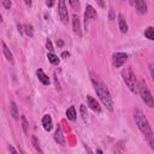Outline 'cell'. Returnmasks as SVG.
Returning a JSON list of instances; mask_svg holds the SVG:
<instances>
[{
  "label": "cell",
  "mask_w": 154,
  "mask_h": 154,
  "mask_svg": "<svg viewBox=\"0 0 154 154\" xmlns=\"http://www.w3.org/2000/svg\"><path fill=\"white\" fill-rule=\"evenodd\" d=\"M42 125H43V129L46 131H51L52 128H53V122H52V117L49 114H46L43 116L42 118Z\"/></svg>",
  "instance_id": "cell-11"
},
{
  "label": "cell",
  "mask_w": 154,
  "mask_h": 154,
  "mask_svg": "<svg viewBox=\"0 0 154 154\" xmlns=\"http://www.w3.org/2000/svg\"><path fill=\"white\" fill-rule=\"evenodd\" d=\"M69 55H70L69 52H63V53H61V58H66V57H69Z\"/></svg>",
  "instance_id": "cell-32"
},
{
  "label": "cell",
  "mask_w": 154,
  "mask_h": 154,
  "mask_svg": "<svg viewBox=\"0 0 154 154\" xmlns=\"http://www.w3.org/2000/svg\"><path fill=\"white\" fill-rule=\"evenodd\" d=\"M148 143H149V146H150V148L154 150V138H152V140H149L148 141Z\"/></svg>",
  "instance_id": "cell-31"
},
{
  "label": "cell",
  "mask_w": 154,
  "mask_h": 154,
  "mask_svg": "<svg viewBox=\"0 0 154 154\" xmlns=\"http://www.w3.org/2000/svg\"><path fill=\"white\" fill-rule=\"evenodd\" d=\"M134 118H135V123H136L138 130L144 135L147 141L152 140L153 138V131L150 129V125H149V122H148L147 117L140 109H135L134 111Z\"/></svg>",
  "instance_id": "cell-1"
},
{
  "label": "cell",
  "mask_w": 154,
  "mask_h": 154,
  "mask_svg": "<svg viewBox=\"0 0 154 154\" xmlns=\"http://www.w3.org/2000/svg\"><path fill=\"white\" fill-rule=\"evenodd\" d=\"M96 1V4L101 7V8H105V1L103 0H95Z\"/></svg>",
  "instance_id": "cell-28"
},
{
  "label": "cell",
  "mask_w": 154,
  "mask_h": 154,
  "mask_svg": "<svg viewBox=\"0 0 154 154\" xmlns=\"http://www.w3.org/2000/svg\"><path fill=\"white\" fill-rule=\"evenodd\" d=\"M8 150H10V152H12V153H17V150H16L12 146H8Z\"/></svg>",
  "instance_id": "cell-33"
},
{
  "label": "cell",
  "mask_w": 154,
  "mask_h": 154,
  "mask_svg": "<svg viewBox=\"0 0 154 154\" xmlns=\"http://www.w3.org/2000/svg\"><path fill=\"white\" fill-rule=\"evenodd\" d=\"M136 1H137V0H129V4H130L131 6H135V5H136Z\"/></svg>",
  "instance_id": "cell-35"
},
{
  "label": "cell",
  "mask_w": 154,
  "mask_h": 154,
  "mask_svg": "<svg viewBox=\"0 0 154 154\" xmlns=\"http://www.w3.org/2000/svg\"><path fill=\"white\" fill-rule=\"evenodd\" d=\"M76 116H77V113H76V108H75L73 106H71V107H69V108L66 109V118H67V119L75 120V119H76Z\"/></svg>",
  "instance_id": "cell-17"
},
{
  "label": "cell",
  "mask_w": 154,
  "mask_h": 154,
  "mask_svg": "<svg viewBox=\"0 0 154 154\" xmlns=\"http://www.w3.org/2000/svg\"><path fill=\"white\" fill-rule=\"evenodd\" d=\"M1 4H2V6H4L6 10H10V8L12 7V2H11V0H1Z\"/></svg>",
  "instance_id": "cell-24"
},
{
  "label": "cell",
  "mask_w": 154,
  "mask_h": 154,
  "mask_svg": "<svg viewBox=\"0 0 154 154\" xmlns=\"http://www.w3.org/2000/svg\"><path fill=\"white\" fill-rule=\"evenodd\" d=\"M54 140H55V142H58L59 144L65 146V137H64V134H63V130H61V126H60V125H58L57 129H55Z\"/></svg>",
  "instance_id": "cell-8"
},
{
  "label": "cell",
  "mask_w": 154,
  "mask_h": 154,
  "mask_svg": "<svg viewBox=\"0 0 154 154\" xmlns=\"http://www.w3.org/2000/svg\"><path fill=\"white\" fill-rule=\"evenodd\" d=\"M36 75H37V78H38V81L43 84V85H48L49 84V77L43 72V70H41V69H38L37 71H36Z\"/></svg>",
  "instance_id": "cell-13"
},
{
  "label": "cell",
  "mask_w": 154,
  "mask_h": 154,
  "mask_svg": "<svg viewBox=\"0 0 154 154\" xmlns=\"http://www.w3.org/2000/svg\"><path fill=\"white\" fill-rule=\"evenodd\" d=\"M87 101H88V106H89L93 111H95V112H101V107H100L99 102L96 101V99H94L93 96L88 95V96H87Z\"/></svg>",
  "instance_id": "cell-9"
},
{
  "label": "cell",
  "mask_w": 154,
  "mask_h": 154,
  "mask_svg": "<svg viewBox=\"0 0 154 154\" xmlns=\"http://www.w3.org/2000/svg\"><path fill=\"white\" fill-rule=\"evenodd\" d=\"M24 2H25L26 6H29V7L31 6V0H24Z\"/></svg>",
  "instance_id": "cell-34"
},
{
  "label": "cell",
  "mask_w": 154,
  "mask_h": 154,
  "mask_svg": "<svg viewBox=\"0 0 154 154\" xmlns=\"http://www.w3.org/2000/svg\"><path fill=\"white\" fill-rule=\"evenodd\" d=\"M46 5H47L48 7H52V6L54 5V0H46Z\"/></svg>",
  "instance_id": "cell-29"
},
{
  "label": "cell",
  "mask_w": 154,
  "mask_h": 154,
  "mask_svg": "<svg viewBox=\"0 0 154 154\" xmlns=\"http://www.w3.org/2000/svg\"><path fill=\"white\" fill-rule=\"evenodd\" d=\"M31 141H32V146H34V148H35L37 152L42 153V149L40 148V144H38V141H37V138H36L35 136H32V137H31Z\"/></svg>",
  "instance_id": "cell-22"
},
{
  "label": "cell",
  "mask_w": 154,
  "mask_h": 154,
  "mask_svg": "<svg viewBox=\"0 0 154 154\" xmlns=\"http://www.w3.org/2000/svg\"><path fill=\"white\" fill-rule=\"evenodd\" d=\"M70 1V5H71V7L76 11H78V8H79V1L78 0H69Z\"/></svg>",
  "instance_id": "cell-23"
},
{
  "label": "cell",
  "mask_w": 154,
  "mask_h": 154,
  "mask_svg": "<svg viewBox=\"0 0 154 154\" xmlns=\"http://www.w3.org/2000/svg\"><path fill=\"white\" fill-rule=\"evenodd\" d=\"M46 47H47V49H48L49 52H53V51H54V48H53V46H52V41H51L49 38L46 41Z\"/></svg>",
  "instance_id": "cell-26"
},
{
  "label": "cell",
  "mask_w": 154,
  "mask_h": 154,
  "mask_svg": "<svg viewBox=\"0 0 154 154\" xmlns=\"http://www.w3.org/2000/svg\"><path fill=\"white\" fill-rule=\"evenodd\" d=\"M47 58H48V61H49L51 64H53V65H58V64H59V58H58L53 52H49V53L47 54Z\"/></svg>",
  "instance_id": "cell-18"
},
{
  "label": "cell",
  "mask_w": 154,
  "mask_h": 154,
  "mask_svg": "<svg viewBox=\"0 0 154 154\" xmlns=\"http://www.w3.org/2000/svg\"><path fill=\"white\" fill-rule=\"evenodd\" d=\"M96 17H97V13H96V11L94 10V7H93L91 5H87L85 12H84V24H85V28H87L94 19H96Z\"/></svg>",
  "instance_id": "cell-5"
},
{
  "label": "cell",
  "mask_w": 154,
  "mask_h": 154,
  "mask_svg": "<svg viewBox=\"0 0 154 154\" xmlns=\"http://www.w3.org/2000/svg\"><path fill=\"white\" fill-rule=\"evenodd\" d=\"M128 60V54L126 53H122V52H117L113 54L112 57V63L114 67H120L123 66V64Z\"/></svg>",
  "instance_id": "cell-7"
},
{
  "label": "cell",
  "mask_w": 154,
  "mask_h": 154,
  "mask_svg": "<svg viewBox=\"0 0 154 154\" xmlns=\"http://www.w3.org/2000/svg\"><path fill=\"white\" fill-rule=\"evenodd\" d=\"M10 114L12 116L13 119H18L19 118V111H18V107H17V103L16 102H11L10 105Z\"/></svg>",
  "instance_id": "cell-16"
},
{
  "label": "cell",
  "mask_w": 154,
  "mask_h": 154,
  "mask_svg": "<svg viewBox=\"0 0 154 154\" xmlns=\"http://www.w3.org/2000/svg\"><path fill=\"white\" fill-rule=\"evenodd\" d=\"M137 89H138V93H140V96L142 99V101L148 106V107H154V97L152 95V93L149 91L147 84L143 82V81H140L138 84H137Z\"/></svg>",
  "instance_id": "cell-3"
},
{
  "label": "cell",
  "mask_w": 154,
  "mask_h": 154,
  "mask_svg": "<svg viewBox=\"0 0 154 154\" xmlns=\"http://www.w3.org/2000/svg\"><path fill=\"white\" fill-rule=\"evenodd\" d=\"M72 28H73V32H75L76 35H78V36H81V35H82L79 18H78L76 14H73V17H72Z\"/></svg>",
  "instance_id": "cell-10"
},
{
  "label": "cell",
  "mask_w": 154,
  "mask_h": 154,
  "mask_svg": "<svg viewBox=\"0 0 154 154\" xmlns=\"http://www.w3.org/2000/svg\"><path fill=\"white\" fill-rule=\"evenodd\" d=\"M79 111H81V114H82L83 119H84V120H87V116H88V113H87V111H85V106H84V105H81Z\"/></svg>",
  "instance_id": "cell-25"
},
{
  "label": "cell",
  "mask_w": 154,
  "mask_h": 154,
  "mask_svg": "<svg viewBox=\"0 0 154 154\" xmlns=\"http://www.w3.org/2000/svg\"><path fill=\"white\" fill-rule=\"evenodd\" d=\"M1 45H2V53H4L5 58L7 59V61H10V64H13V63H14V60H13V54H12V52L10 51V48L6 46V43H5V42H2Z\"/></svg>",
  "instance_id": "cell-12"
},
{
  "label": "cell",
  "mask_w": 154,
  "mask_h": 154,
  "mask_svg": "<svg viewBox=\"0 0 154 154\" xmlns=\"http://www.w3.org/2000/svg\"><path fill=\"white\" fill-rule=\"evenodd\" d=\"M108 19H109V20H113V19H116V14H114V10H113V8H109Z\"/></svg>",
  "instance_id": "cell-27"
},
{
  "label": "cell",
  "mask_w": 154,
  "mask_h": 154,
  "mask_svg": "<svg viewBox=\"0 0 154 154\" xmlns=\"http://www.w3.org/2000/svg\"><path fill=\"white\" fill-rule=\"evenodd\" d=\"M20 119H22V128H23V131L25 135L29 134V123L25 118V116H20Z\"/></svg>",
  "instance_id": "cell-19"
},
{
  "label": "cell",
  "mask_w": 154,
  "mask_h": 154,
  "mask_svg": "<svg viewBox=\"0 0 154 154\" xmlns=\"http://www.w3.org/2000/svg\"><path fill=\"white\" fill-rule=\"evenodd\" d=\"M149 66H150V75H152V78H153V81H154V64H150Z\"/></svg>",
  "instance_id": "cell-30"
},
{
  "label": "cell",
  "mask_w": 154,
  "mask_h": 154,
  "mask_svg": "<svg viewBox=\"0 0 154 154\" xmlns=\"http://www.w3.org/2000/svg\"><path fill=\"white\" fill-rule=\"evenodd\" d=\"M57 43H58V46H63V41H57Z\"/></svg>",
  "instance_id": "cell-36"
},
{
  "label": "cell",
  "mask_w": 154,
  "mask_h": 154,
  "mask_svg": "<svg viewBox=\"0 0 154 154\" xmlns=\"http://www.w3.org/2000/svg\"><path fill=\"white\" fill-rule=\"evenodd\" d=\"M144 36H146L148 40L154 41V28H152V26L147 28L146 31H144Z\"/></svg>",
  "instance_id": "cell-20"
},
{
  "label": "cell",
  "mask_w": 154,
  "mask_h": 154,
  "mask_svg": "<svg viewBox=\"0 0 154 154\" xmlns=\"http://www.w3.org/2000/svg\"><path fill=\"white\" fill-rule=\"evenodd\" d=\"M118 24H119V29L123 34H126L128 32V24H126V20L124 18V16L120 13L118 16Z\"/></svg>",
  "instance_id": "cell-14"
},
{
  "label": "cell",
  "mask_w": 154,
  "mask_h": 154,
  "mask_svg": "<svg viewBox=\"0 0 154 154\" xmlns=\"http://www.w3.org/2000/svg\"><path fill=\"white\" fill-rule=\"evenodd\" d=\"M122 77H123V81L125 82V84L128 85V88L130 89V91L136 93L137 82H136V76H135L132 69L131 67H125L122 71Z\"/></svg>",
  "instance_id": "cell-4"
},
{
  "label": "cell",
  "mask_w": 154,
  "mask_h": 154,
  "mask_svg": "<svg viewBox=\"0 0 154 154\" xmlns=\"http://www.w3.org/2000/svg\"><path fill=\"white\" fill-rule=\"evenodd\" d=\"M135 6H136V10H137V12H138L140 14L147 13V4H146L144 0H137Z\"/></svg>",
  "instance_id": "cell-15"
},
{
  "label": "cell",
  "mask_w": 154,
  "mask_h": 154,
  "mask_svg": "<svg viewBox=\"0 0 154 154\" xmlns=\"http://www.w3.org/2000/svg\"><path fill=\"white\" fill-rule=\"evenodd\" d=\"M93 83H94V88H95V91H96L99 99L101 100V102L103 103V106H106V108L112 112L114 107H113V100H112V96H111L108 89L106 88L105 84H102L100 82L93 81Z\"/></svg>",
  "instance_id": "cell-2"
},
{
  "label": "cell",
  "mask_w": 154,
  "mask_h": 154,
  "mask_svg": "<svg viewBox=\"0 0 154 154\" xmlns=\"http://www.w3.org/2000/svg\"><path fill=\"white\" fill-rule=\"evenodd\" d=\"M23 28H24L25 34H26L29 37H32V36H34V29H32V25H31V24H24Z\"/></svg>",
  "instance_id": "cell-21"
},
{
  "label": "cell",
  "mask_w": 154,
  "mask_h": 154,
  "mask_svg": "<svg viewBox=\"0 0 154 154\" xmlns=\"http://www.w3.org/2000/svg\"><path fill=\"white\" fill-rule=\"evenodd\" d=\"M58 13H59L61 22L66 24L69 22V13H67V8L65 5V0H58Z\"/></svg>",
  "instance_id": "cell-6"
}]
</instances>
